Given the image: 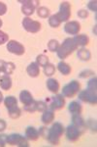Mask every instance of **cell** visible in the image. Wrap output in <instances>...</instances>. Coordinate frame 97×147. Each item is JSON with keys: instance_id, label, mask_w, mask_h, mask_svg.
Segmentation results:
<instances>
[{"instance_id": "1", "label": "cell", "mask_w": 97, "mask_h": 147, "mask_svg": "<svg viewBox=\"0 0 97 147\" xmlns=\"http://www.w3.org/2000/svg\"><path fill=\"white\" fill-rule=\"evenodd\" d=\"M77 48L78 45L75 42V40L73 39V37H68V38L64 39L62 43L59 44L56 54H57L58 58L61 60H64L67 57H69L75 50H77Z\"/></svg>"}, {"instance_id": "2", "label": "cell", "mask_w": 97, "mask_h": 147, "mask_svg": "<svg viewBox=\"0 0 97 147\" xmlns=\"http://www.w3.org/2000/svg\"><path fill=\"white\" fill-rule=\"evenodd\" d=\"M65 131V129L63 125L59 122H55L53 124L51 129H49V134L47 136V140H48L51 145L57 146L60 142V137L63 136Z\"/></svg>"}, {"instance_id": "3", "label": "cell", "mask_w": 97, "mask_h": 147, "mask_svg": "<svg viewBox=\"0 0 97 147\" xmlns=\"http://www.w3.org/2000/svg\"><path fill=\"white\" fill-rule=\"evenodd\" d=\"M46 103L48 105V108H49L53 111H56V110H61L62 108H64L66 101L62 94H56V95L49 98L46 101Z\"/></svg>"}, {"instance_id": "4", "label": "cell", "mask_w": 97, "mask_h": 147, "mask_svg": "<svg viewBox=\"0 0 97 147\" xmlns=\"http://www.w3.org/2000/svg\"><path fill=\"white\" fill-rule=\"evenodd\" d=\"M81 89V84L78 80H72L69 84L64 85L62 88V95L68 98H72L75 95H77Z\"/></svg>"}, {"instance_id": "5", "label": "cell", "mask_w": 97, "mask_h": 147, "mask_svg": "<svg viewBox=\"0 0 97 147\" xmlns=\"http://www.w3.org/2000/svg\"><path fill=\"white\" fill-rule=\"evenodd\" d=\"M7 144L12 146L18 147H28V140L25 136H22L20 134H11L7 136Z\"/></svg>"}, {"instance_id": "6", "label": "cell", "mask_w": 97, "mask_h": 147, "mask_svg": "<svg viewBox=\"0 0 97 147\" xmlns=\"http://www.w3.org/2000/svg\"><path fill=\"white\" fill-rule=\"evenodd\" d=\"M20 3H22V12L26 17H29L34 14L35 10L39 7V0H20Z\"/></svg>"}, {"instance_id": "7", "label": "cell", "mask_w": 97, "mask_h": 147, "mask_svg": "<svg viewBox=\"0 0 97 147\" xmlns=\"http://www.w3.org/2000/svg\"><path fill=\"white\" fill-rule=\"evenodd\" d=\"M79 99L82 102L95 106L97 104V93L95 90H91V89L86 88L84 90L79 92Z\"/></svg>"}, {"instance_id": "8", "label": "cell", "mask_w": 97, "mask_h": 147, "mask_svg": "<svg viewBox=\"0 0 97 147\" xmlns=\"http://www.w3.org/2000/svg\"><path fill=\"white\" fill-rule=\"evenodd\" d=\"M22 27L26 30L27 32H30V34H37L41 30L42 25L41 23H39L38 21L32 20L31 18L29 17H25L22 20Z\"/></svg>"}, {"instance_id": "9", "label": "cell", "mask_w": 97, "mask_h": 147, "mask_svg": "<svg viewBox=\"0 0 97 147\" xmlns=\"http://www.w3.org/2000/svg\"><path fill=\"white\" fill-rule=\"evenodd\" d=\"M56 14H57L58 18L60 19L61 23L68 22L71 17V5L69 2H67V1L61 2L60 6H59V11Z\"/></svg>"}, {"instance_id": "10", "label": "cell", "mask_w": 97, "mask_h": 147, "mask_svg": "<svg viewBox=\"0 0 97 147\" xmlns=\"http://www.w3.org/2000/svg\"><path fill=\"white\" fill-rule=\"evenodd\" d=\"M7 50L16 56H22L24 54L25 48L20 42L16 41V40H9L7 43Z\"/></svg>"}, {"instance_id": "11", "label": "cell", "mask_w": 97, "mask_h": 147, "mask_svg": "<svg viewBox=\"0 0 97 147\" xmlns=\"http://www.w3.org/2000/svg\"><path fill=\"white\" fill-rule=\"evenodd\" d=\"M65 134L67 139L71 142H75L80 138V136H82V132L80 131V129L78 127H76L74 125H69L65 129Z\"/></svg>"}, {"instance_id": "12", "label": "cell", "mask_w": 97, "mask_h": 147, "mask_svg": "<svg viewBox=\"0 0 97 147\" xmlns=\"http://www.w3.org/2000/svg\"><path fill=\"white\" fill-rule=\"evenodd\" d=\"M80 30H81V24L78 21H70L67 22L64 26V32L68 34L77 35L79 34Z\"/></svg>"}, {"instance_id": "13", "label": "cell", "mask_w": 97, "mask_h": 147, "mask_svg": "<svg viewBox=\"0 0 97 147\" xmlns=\"http://www.w3.org/2000/svg\"><path fill=\"white\" fill-rule=\"evenodd\" d=\"M72 125L78 127L82 134H84L86 130V121L84 120V118L81 115H72Z\"/></svg>"}, {"instance_id": "14", "label": "cell", "mask_w": 97, "mask_h": 147, "mask_svg": "<svg viewBox=\"0 0 97 147\" xmlns=\"http://www.w3.org/2000/svg\"><path fill=\"white\" fill-rule=\"evenodd\" d=\"M54 117H55L54 111L51 110V109H47V110H45L43 112V115H42V117H41V121L44 125H47L53 123V121L54 120Z\"/></svg>"}, {"instance_id": "15", "label": "cell", "mask_w": 97, "mask_h": 147, "mask_svg": "<svg viewBox=\"0 0 97 147\" xmlns=\"http://www.w3.org/2000/svg\"><path fill=\"white\" fill-rule=\"evenodd\" d=\"M47 88H48L49 91L51 92V93H57L60 89V84L57 80L49 78V79L47 80Z\"/></svg>"}, {"instance_id": "16", "label": "cell", "mask_w": 97, "mask_h": 147, "mask_svg": "<svg viewBox=\"0 0 97 147\" xmlns=\"http://www.w3.org/2000/svg\"><path fill=\"white\" fill-rule=\"evenodd\" d=\"M26 72L28 76L31 78H37L40 75V67L36 62H32L27 66Z\"/></svg>"}, {"instance_id": "17", "label": "cell", "mask_w": 97, "mask_h": 147, "mask_svg": "<svg viewBox=\"0 0 97 147\" xmlns=\"http://www.w3.org/2000/svg\"><path fill=\"white\" fill-rule=\"evenodd\" d=\"M12 84H13V82H12V79L10 76L8 75H3L1 78H0V87H1V89H3V90H10L11 87H12Z\"/></svg>"}, {"instance_id": "18", "label": "cell", "mask_w": 97, "mask_h": 147, "mask_svg": "<svg viewBox=\"0 0 97 147\" xmlns=\"http://www.w3.org/2000/svg\"><path fill=\"white\" fill-rule=\"evenodd\" d=\"M39 131L34 127H28L25 129V137H26L27 140L35 141L39 138Z\"/></svg>"}, {"instance_id": "19", "label": "cell", "mask_w": 97, "mask_h": 147, "mask_svg": "<svg viewBox=\"0 0 97 147\" xmlns=\"http://www.w3.org/2000/svg\"><path fill=\"white\" fill-rule=\"evenodd\" d=\"M68 110L71 113V115H81L82 112V106L78 101H73L69 104Z\"/></svg>"}, {"instance_id": "20", "label": "cell", "mask_w": 97, "mask_h": 147, "mask_svg": "<svg viewBox=\"0 0 97 147\" xmlns=\"http://www.w3.org/2000/svg\"><path fill=\"white\" fill-rule=\"evenodd\" d=\"M78 46L84 47L89 43V37L86 34H77L73 37Z\"/></svg>"}, {"instance_id": "21", "label": "cell", "mask_w": 97, "mask_h": 147, "mask_svg": "<svg viewBox=\"0 0 97 147\" xmlns=\"http://www.w3.org/2000/svg\"><path fill=\"white\" fill-rule=\"evenodd\" d=\"M78 58L80 59L81 61H84V62H86V61H89L91 58V53L88 49L84 48V47H82L81 49L78 50L77 53Z\"/></svg>"}, {"instance_id": "22", "label": "cell", "mask_w": 97, "mask_h": 147, "mask_svg": "<svg viewBox=\"0 0 97 147\" xmlns=\"http://www.w3.org/2000/svg\"><path fill=\"white\" fill-rule=\"evenodd\" d=\"M34 99L32 97V94L28 90H22L20 93V101L22 102L23 105H27L30 102H32Z\"/></svg>"}, {"instance_id": "23", "label": "cell", "mask_w": 97, "mask_h": 147, "mask_svg": "<svg viewBox=\"0 0 97 147\" xmlns=\"http://www.w3.org/2000/svg\"><path fill=\"white\" fill-rule=\"evenodd\" d=\"M57 70L59 71L63 76H68V75H70L71 72H72L71 66L69 64L63 62V61H61V62L57 64Z\"/></svg>"}, {"instance_id": "24", "label": "cell", "mask_w": 97, "mask_h": 147, "mask_svg": "<svg viewBox=\"0 0 97 147\" xmlns=\"http://www.w3.org/2000/svg\"><path fill=\"white\" fill-rule=\"evenodd\" d=\"M8 114H9V117H10L11 119H18V118H20V115H22V110H20V108L16 105L15 107H12L10 109H8Z\"/></svg>"}, {"instance_id": "25", "label": "cell", "mask_w": 97, "mask_h": 147, "mask_svg": "<svg viewBox=\"0 0 97 147\" xmlns=\"http://www.w3.org/2000/svg\"><path fill=\"white\" fill-rule=\"evenodd\" d=\"M4 105L7 109H10L12 107H15V106L18 105V100L15 96H7L4 99Z\"/></svg>"}, {"instance_id": "26", "label": "cell", "mask_w": 97, "mask_h": 147, "mask_svg": "<svg viewBox=\"0 0 97 147\" xmlns=\"http://www.w3.org/2000/svg\"><path fill=\"white\" fill-rule=\"evenodd\" d=\"M36 63L38 64V66L39 67H45L46 65H48L49 63V57L47 55H45V54H40V55H38L36 57Z\"/></svg>"}, {"instance_id": "27", "label": "cell", "mask_w": 97, "mask_h": 147, "mask_svg": "<svg viewBox=\"0 0 97 147\" xmlns=\"http://www.w3.org/2000/svg\"><path fill=\"white\" fill-rule=\"evenodd\" d=\"M60 24H61V21H60V19L58 18L57 14H54V15L49 16V25L51 26V28H58L60 26Z\"/></svg>"}, {"instance_id": "28", "label": "cell", "mask_w": 97, "mask_h": 147, "mask_svg": "<svg viewBox=\"0 0 97 147\" xmlns=\"http://www.w3.org/2000/svg\"><path fill=\"white\" fill-rule=\"evenodd\" d=\"M36 10H37L38 17H40V18H42V19H46V18L49 17V10L48 8H47V7H44V6L38 7Z\"/></svg>"}, {"instance_id": "29", "label": "cell", "mask_w": 97, "mask_h": 147, "mask_svg": "<svg viewBox=\"0 0 97 147\" xmlns=\"http://www.w3.org/2000/svg\"><path fill=\"white\" fill-rule=\"evenodd\" d=\"M16 69V65L13 62H5V66H4V70L3 73L4 75H8L10 76L14 73Z\"/></svg>"}, {"instance_id": "30", "label": "cell", "mask_w": 97, "mask_h": 147, "mask_svg": "<svg viewBox=\"0 0 97 147\" xmlns=\"http://www.w3.org/2000/svg\"><path fill=\"white\" fill-rule=\"evenodd\" d=\"M55 66L53 65V64H51L49 63L48 65H46L44 67V74L47 76V77H51V76L54 75V73H55Z\"/></svg>"}, {"instance_id": "31", "label": "cell", "mask_w": 97, "mask_h": 147, "mask_svg": "<svg viewBox=\"0 0 97 147\" xmlns=\"http://www.w3.org/2000/svg\"><path fill=\"white\" fill-rule=\"evenodd\" d=\"M23 110L26 111L28 113H34L37 111V101L33 100L32 102H30L29 104L23 106Z\"/></svg>"}, {"instance_id": "32", "label": "cell", "mask_w": 97, "mask_h": 147, "mask_svg": "<svg viewBox=\"0 0 97 147\" xmlns=\"http://www.w3.org/2000/svg\"><path fill=\"white\" fill-rule=\"evenodd\" d=\"M59 47V42L56 39H51L48 42V49L51 52H56Z\"/></svg>"}, {"instance_id": "33", "label": "cell", "mask_w": 97, "mask_h": 147, "mask_svg": "<svg viewBox=\"0 0 97 147\" xmlns=\"http://www.w3.org/2000/svg\"><path fill=\"white\" fill-rule=\"evenodd\" d=\"M86 129H89L91 131L96 132V129H97V125H96V121L93 119H88L86 122Z\"/></svg>"}, {"instance_id": "34", "label": "cell", "mask_w": 97, "mask_h": 147, "mask_svg": "<svg viewBox=\"0 0 97 147\" xmlns=\"http://www.w3.org/2000/svg\"><path fill=\"white\" fill-rule=\"evenodd\" d=\"M87 88L96 91V89H97V79H96V77H92L91 79L87 82Z\"/></svg>"}, {"instance_id": "35", "label": "cell", "mask_w": 97, "mask_h": 147, "mask_svg": "<svg viewBox=\"0 0 97 147\" xmlns=\"http://www.w3.org/2000/svg\"><path fill=\"white\" fill-rule=\"evenodd\" d=\"M79 77L82 78V79H86L88 77H94V72H92L90 70H84L80 73Z\"/></svg>"}, {"instance_id": "36", "label": "cell", "mask_w": 97, "mask_h": 147, "mask_svg": "<svg viewBox=\"0 0 97 147\" xmlns=\"http://www.w3.org/2000/svg\"><path fill=\"white\" fill-rule=\"evenodd\" d=\"M48 109V105L44 101H37V111L38 112H44Z\"/></svg>"}, {"instance_id": "37", "label": "cell", "mask_w": 97, "mask_h": 147, "mask_svg": "<svg viewBox=\"0 0 97 147\" xmlns=\"http://www.w3.org/2000/svg\"><path fill=\"white\" fill-rule=\"evenodd\" d=\"M9 41V35L6 32L0 30V45H3L6 42Z\"/></svg>"}, {"instance_id": "38", "label": "cell", "mask_w": 97, "mask_h": 147, "mask_svg": "<svg viewBox=\"0 0 97 147\" xmlns=\"http://www.w3.org/2000/svg\"><path fill=\"white\" fill-rule=\"evenodd\" d=\"M39 136H42L43 138L47 139V136H48V134H49V129L47 127H41L39 129Z\"/></svg>"}, {"instance_id": "39", "label": "cell", "mask_w": 97, "mask_h": 147, "mask_svg": "<svg viewBox=\"0 0 97 147\" xmlns=\"http://www.w3.org/2000/svg\"><path fill=\"white\" fill-rule=\"evenodd\" d=\"M87 8L88 10H90L92 12H96L97 10V1L96 0H91L87 3Z\"/></svg>"}, {"instance_id": "40", "label": "cell", "mask_w": 97, "mask_h": 147, "mask_svg": "<svg viewBox=\"0 0 97 147\" xmlns=\"http://www.w3.org/2000/svg\"><path fill=\"white\" fill-rule=\"evenodd\" d=\"M77 15H78V17H79L80 19H86L87 17H88L89 13H88V11H87V10L81 9V10L78 11Z\"/></svg>"}, {"instance_id": "41", "label": "cell", "mask_w": 97, "mask_h": 147, "mask_svg": "<svg viewBox=\"0 0 97 147\" xmlns=\"http://www.w3.org/2000/svg\"><path fill=\"white\" fill-rule=\"evenodd\" d=\"M6 12H7V5L4 2L0 1V16L5 15Z\"/></svg>"}, {"instance_id": "42", "label": "cell", "mask_w": 97, "mask_h": 147, "mask_svg": "<svg viewBox=\"0 0 97 147\" xmlns=\"http://www.w3.org/2000/svg\"><path fill=\"white\" fill-rule=\"evenodd\" d=\"M7 144V136L0 134V147H4Z\"/></svg>"}, {"instance_id": "43", "label": "cell", "mask_w": 97, "mask_h": 147, "mask_svg": "<svg viewBox=\"0 0 97 147\" xmlns=\"http://www.w3.org/2000/svg\"><path fill=\"white\" fill-rule=\"evenodd\" d=\"M6 127H7V124H6V122H5V121H4V120L0 119V132L4 131V130L6 129Z\"/></svg>"}, {"instance_id": "44", "label": "cell", "mask_w": 97, "mask_h": 147, "mask_svg": "<svg viewBox=\"0 0 97 147\" xmlns=\"http://www.w3.org/2000/svg\"><path fill=\"white\" fill-rule=\"evenodd\" d=\"M4 66H5V61H4V60H0V73H3Z\"/></svg>"}, {"instance_id": "45", "label": "cell", "mask_w": 97, "mask_h": 147, "mask_svg": "<svg viewBox=\"0 0 97 147\" xmlns=\"http://www.w3.org/2000/svg\"><path fill=\"white\" fill-rule=\"evenodd\" d=\"M3 100H4V99H3V94H2V92L0 91V104H1V102Z\"/></svg>"}, {"instance_id": "46", "label": "cell", "mask_w": 97, "mask_h": 147, "mask_svg": "<svg viewBox=\"0 0 97 147\" xmlns=\"http://www.w3.org/2000/svg\"><path fill=\"white\" fill-rule=\"evenodd\" d=\"M2 25H3V22H2V20L0 19V28L2 27Z\"/></svg>"}, {"instance_id": "47", "label": "cell", "mask_w": 97, "mask_h": 147, "mask_svg": "<svg viewBox=\"0 0 97 147\" xmlns=\"http://www.w3.org/2000/svg\"><path fill=\"white\" fill-rule=\"evenodd\" d=\"M94 34H96V26H94Z\"/></svg>"}]
</instances>
